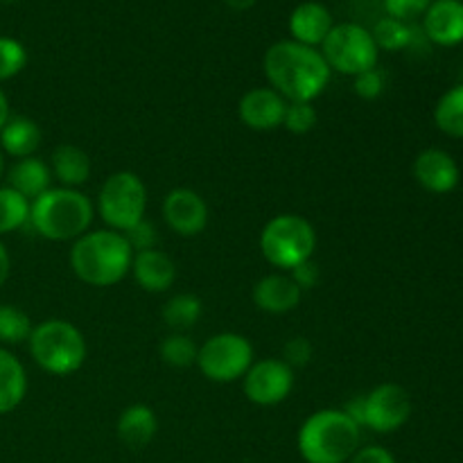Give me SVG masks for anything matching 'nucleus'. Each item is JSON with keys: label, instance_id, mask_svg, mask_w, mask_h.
<instances>
[{"label": "nucleus", "instance_id": "nucleus-1", "mask_svg": "<svg viewBox=\"0 0 463 463\" xmlns=\"http://www.w3.org/2000/svg\"><path fill=\"white\" fill-rule=\"evenodd\" d=\"M267 81L288 102H315L330 81V66L321 50L298 41H276L262 59Z\"/></svg>", "mask_w": 463, "mask_h": 463}, {"label": "nucleus", "instance_id": "nucleus-2", "mask_svg": "<svg viewBox=\"0 0 463 463\" xmlns=\"http://www.w3.org/2000/svg\"><path fill=\"white\" fill-rule=\"evenodd\" d=\"M134 249L118 231L102 229L84 233L71 249V267L81 283L111 288L131 271Z\"/></svg>", "mask_w": 463, "mask_h": 463}, {"label": "nucleus", "instance_id": "nucleus-3", "mask_svg": "<svg viewBox=\"0 0 463 463\" xmlns=\"http://www.w3.org/2000/svg\"><path fill=\"white\" fill-rule=\"evenodd\" d=\"M362 428L344 410L315 411L298 430V452L307 463H346L360 450Z\"/></svg>", "mask_w": 463, "mask_h": 463}, {"label": "nucleus", "instance_id": "nucleus-4", "mask_svg": "<svg viewBox=\"0 0 463 463\" xmlns=\"http://www.w3.org/2000/svg\"><path fill=\"white\" fill-rule=\"evenodd\" d=\"M95 208L75 188H50L30 203V224L41 238L52 242L80 240L93 222Z\"/></svg>", "mask_w": 463, "mask_h": 463}, {"label": "nucleus", "instance_id": "nucleus-5", "mask_svg": "<svg viewBox=\"0 0 463 463\" xmlns=\"http://www.w3.org/2000/svg\"><path fill=\"white\" fill-rule=\"evenodd\" d=\"M30 355L45 373L71 375L86 362V339L75 324L66 319H45L32 328Z\"/></svg>", "mask_w": 463, "mask_h": 463}, {"label": "nucleus", "instance_id": "nucleus-6", "mask_svg": "<svg viewBox=\"0 0 463 463\" xmlns=\"http://www.w3.org/2000/svg\"><path fill=\"white\" fill-rule=\"evenodd\" d=\"M317 233L310 222L294 213L271 217L260 233V251L276 269H289L312 260Z\"/></svg>", "mask_w": 463, "mask_h": 463}, {"label": "nucleus", "instance_id": "nucleus-7", "mask_svg": "<svg viewBox=\"0 0 463 463\" xmlns=\"http://www.w3.org/2000/svg\"><path fill=\"white\" fill-rule=\"evenodd\" d=\"M145 208L147 188L136 172H116L99 188L98 213L111 231L127 233L131 226L145 220Z\"/></svg>", "mask_w": 463, "mask_h": 463}, {"label": "nucleus", "instance_id": "nucleus-8", "mask_svg": "<svg viewBox=\"0 0 463 463\" xmlns=\"http://www.w3.org/2000/svg\"><path fill=\"white\" fill-rule=\"evenodd\" d=\"M378 52L371 32L357 23H339L321 43V54L330 71L348 77H357L378 66Z\"/></svg>", "mask_w": 463, "mask_h": 463}, {"label": "nucleus", "instance_id": "nucleus-9", "mask_svg": "<svg viewBox=\"0 0 463 463\" xmlns=\"http://www.w3.org/2000/svg\"><path fill=\"white\" fill-rule=\"evenodd\" d=\"M253 346L244 335L220 333L199 346L197 366L211 383H235L253 364Z\"/></svg>", "mask_w": 463, "mask_h": 463}, {"label": "nucleus", "instance_id": "nucleus-10", "mask_svg": "<svg viewBox=\"0 0 463 463\" xmlns=\"http://www.w3.org/2000/svg\"><path fill=\"white\" fill-rule=\"evenodd\" d=\"M411 416V398L405 387L396 383H384L364 396V414L362 428L378 434H389L401 430Z\"/></svg>", "mask_w": 463, "mask_h": 463}, {"label": "nucleus", "instance_id": "nucleus-11", "mask_svg": "<svg viewBox=\"0 0 463 463\" xmlns=\"http://www.w3.org/2000/svg\"><path fill=\"white\" fill-rule=\"evenodd\" d=\"M244 393L253 405L271 407L288 401L294 389V369L279 357L253 362L242 378Z\"/></svg>", "mask_w": 463, "mask_h": 463}, {"label": "nucleus", "instance_id": "nucleus-12", "mask_svg": "<svg viewBox=\"0 0 463 463\" xmlns=\"http://www.w3.org/2000/svg\"><path fill=\"white\" fill-rule=\"evenodd\" d=\"M163 220L181 238H194L208 226V206L199 193L175 188L163 199Z\"/></svg>", "mask_w": 463, "mask_h": 463}, {"label": "nucleus", "instance_id": "nucleus-13", "mask_svg": "<svg viewBox=\"0 0 463 463\" xmlns=\"http://www.w3.org/2000/svg\"><path fill=\"white\" fill-rule=\"evenodd\" d=\"M288 99L276 93L271 86H258L247 90L238 104V116L242 125L253 131H274L283 127Z\"/></svg>", "mask_w": 463, "mask_h": 463}, {"label": "nucleus", "instance_id": "nucleus-14", "mask_svg": "<svg viewBox=\"0 0 463 463\" xmlns=\"http://www.w3.org/2000/svg\"><path fill=\"white\" fill-rule=\"evenodd\" d=\"M414 179L428 193L448 194L459 185V165L443 149H423L414 161Z\"/></svg>", "mask_w": 463, "mask_h": 463}, {"label": "nucleus", "instance_id": "nucleus-15", "mask_svg": "<svg viewBox=\"0 0 463 463\" xmlns=\"http://www.w3.org/2000/svg\"><path fill=\"white\" fill-rule=\"evenodd\" d=\"M423 30L432 43L459 45L463 41V3L461 0H432L423 14Z\"/></svg>", "mask_w": 463, "mask_h": 463}, {"label": "nucleus", "instance_id": "nucleus-16", "mask_svg": "<svg viewBox=\"0 0 463 463\" xmlns=\"http://www.w3.org/2000/svg\"><path fill=\"white\" fill-rule=\"evenodd\" d=\"M303 289L289 274H267L253 288V303L267 315H288L301 303Z\"/></svg>", "mask_w": 463, "mask_h": 463}, {"label": "nucleus", "instance_id": "nucleus-17", "mask_svg": "<svg viewBox=\"0 0 463 463\" xmlns=\"http://www.w3.org/2000/svg\"><path fill=\"white\" fill-rule=\"evenodd\" d=\"M131 274L136 283L149 294H163L175 285L176 280V262L158 249L134 253L131 260Z\"/></svg>", "mask_w": 463, "mask_h": 463}, {"label": "nucleus", "instance_id": "nucleus-18", "mask_svg": "<svg viewBox=\"0 0 463 463\" xmlns=\"http://www.w3.org/2000/svg\"><path fill=\"white\" fill-rule=\"evenodd\" d=\"M335 27L333 14L328 7L317 0H307L294 7L292 16H289V32H292V41H298L310 48H319Z\"/></svg>", "mask_w": 463, "mask_h": 463}, {"label": "nucleus", "instance_id": "nucleus-19", "mask_svg": "<svg viewBox=\"0 0 463 463\" xmlns=\"http://www.w3.org/2000/svg\"><path fill=\"white\" fill-rule=\"evenodd\" d=\"M50 181H52V170L36 156L18 158V161L7 170L9 188L16 190L18 194H23L30 203L34 202L36 197H41L45 190H50Z\"/></svg>", "mask_w": 463, "mask_h": 463}, {"label": "nucleus", "instance_id": "nucleus-20", "mask_svg": "<svg viewBox=\"0 0 463 463\" xmlns=\"http://www.w3.org/2000/svg\"><path fill=\"white\" fill-rule=\"evenodd\" d=\"M118 439L131 450L147 446L158 432V419L149 405H131L118 419Z\"/></svg>", "mask_w": 463, "mask_h": 463}, {"label": "nucleus", "instance_id": "nucleus-21", "mask_svg": "<svg viewBox=\"0 0 463 463\" xmlns=\"http://www.w3.org/2000/svg\"><path fill=\"white\" fill-rule=\"evenodd\" d=\"M41 140H43V134H41L39 125L25 116H12L7 125L0 129V149L16 161L34 156L36 149L41 147Z\"/></svg>", "mask_w": 463, "mask_h": 463}, {"label": "nucleus", "instance_id": "nucleus-22", "mask_svg": "<svg viewBox=\"0 0 463 463\" xmlns=\"http://www.w3.org/2000/svg\"><path fill=\"white\" fill-rule=\"evenodd\" d=\"M52 176L61 184V188H80L90 176V158L81 147L71 143H61L52 152Z\"/></svg>", "mask_w": 463, "mask_h": 463}, {"label": "nucleus", "instance_id": "nucleus-23", "mask_svg": "<svg viewBox=\"0 0 463 463\" xmlns=\"http://www.w3.org/2000/svg\"><path fill=\"white\" fill-rule=\"evenodd\" d=\"M27 393V373L16 355L0 346V414H9Z\"/></svg>", "mask_w": 463, "mask_h": 463}, {"label": "nucleus", "instance_id": "nucleus-24", "mask_svg": "<svg viewBox=\"0 0 463 463\" xmlns=\"http://www.w3.org/2000/svg\"><path fill=\"white\" fill-rule=\"evenodd\" d=\"M202 298L194 294H176V297L167 298L163 306V321L172 328V333H185V330L194 328L197 321L202 319Z\"/></svg>", "mask_w": 463, "mask_h": 463}, {"label": "nucleus", "instance_id": "nucleus-25", "mask_svg": "<svg viewBox=\"0 0 463 463\" xmlns=\"http://www.w3.org/2000/svg\"><path fill=\"white\" fill-rule=\"evenodd\" d=\"M434 122L443 134L463 138V84L443 93L434 107Z\"/></svg>", "mask_w": 463, "mask_h": 463}, {"label": "nucleus", "instance_id": "nucleus-26", "mask_svg": "<svg viewBox=\"0 0 463 463\" xmlns=\"http://www.w3.org/2000/svg\"><path fill=\"white\" fill-rule=\"evenodd\" d=\"M30 222V202L9 185H0V235L14 233Z\"/></svg>", "mask_w": 463, "mask_h": 463}, {"label": "nucleus", "instance_id": "nucleus-27", "mask_svg": "<svg viewBox=\"0 0 463 463\" xmlns=\"http://www.w3.org/2000/svg\"><path fill=\"white\" fill-rule=\"evenodd\" d=\"M371 36H373L378 50L398 52V50H405L407 45L411 43V39H414V30H411L407 23L396 21V18L392 16H384L375 23Z\"/></svg>", "mask_w": 463, "mask_h": 463}, {"label": "nucleus", "instance_id": "nucleus-28", "mask_svg": "<svg viewBox=\"0 0 463 463\" xmlns=\"http://www.w3.org/2000/svg\"><path fill=\"white\" fill-rule=\"evenodd\" d=\"M32 319L27 317L25 310L16 306H9L3 303L0 306V342L9 344V346H16L30 339L32 335Z\"/></svg>", "mask_w": 463, "mask_h": 463}, {"label": "nucleus", "instance_id": "nucleus-29", "mask_svg": "<svg viewBox=\"0 0 463 463\" xmlns=\"http://www.w3.org/2000/svg\"><path fill=\"white\" fill-rule=\"evenodd\" d=\"M199 348L185 333H172L161 342V357L172 369H188L197 364Z\"/></svg>", "mask_w": 463, "mask_h": 463}, {"label": "nucleus", "instance_id": "nucleus-30", "mask_svg": "<svg viewBox=\"0 0 463 463\" xmlns=\"http://www.w3.org/2000/svg\"><path fill=\"white\" fill-rule=\"evenodd\" d=\"M27 66V50L12 36H0V81L16 77Z\"/></svg>", "mask_w": 463, "mask_h": 463}, {"label": "nucleus", "instance_id": "nucleus-31", "mask_svg": "<svg viewBox=\"0 0 463 463\" xmlns=\"http://www.w3.org/2000/svg\"><path fill=\"white\" fill-rule=\"evenodd\" d=\"M319 122V113H317L315 104L312 102H288L285 109L283 127L294 136L310 134Z\"/></svg>", "mask_w": 463, "mask_h": 463}, {"label": "nucleus", "instance_id": "nucleus-32", "mask_svg": "<svg viewBox=\"0 0 463 463\" xmlns=\"http://www.w3.org/2000/svg\"><path fill=\"white\" fill-rule=\"evenodd\" d=\"M384 86H387V77H384V72L380 71L378 66L353 77V89H355V93L364 99L380 98V95L384 93Z\"/></svg>", "mask_w": 463, "mask_h": 463}, {"label": "nucleus", "instance_id": "nucleus-33", "mask_svg": "<svg viewBox=\"0 0 463 463\" xmlns=\"http://www.w3.org/2000/svg\"><path fill=\"white\" fill-rule=\"evenodd\" d=\"M430 5H432V0H384V12L396 21L410 23L423 16Z\"/></svg>", "mask_w": 463, "mask_h": 463}, {"label": "nucleus", "instance_id": "nucleus-34", "mask_svg": "<svg viewBox=\"0 0 463 463\" xmlns=\"http://www.w3.org/2000/svg\"><path fill=\"white\" fill-rule=\"evenodd\" d=\"M312 344L306 337H292L283 348V362L288 366H307L312 360Z\"/></svg>", "mask_w": 463, "mask_h": 463}, {"label": "nucleus", "instance_id": "nucleus-35", "mask_svg": "<svg viewBox=\"0 0 463 463\" xmlns=\"http://www.w3.org/2000/svg\"><path fill=\"white\" fill-rule=\"evenodd\" d=\"M122 235H125L127 242L131 244L134 253L147 251V249H156L154 247V242H156V231H154V226L149 224L147 220L138 222V224L131 226V229Z\"/></svg>", "mask_w": 463, "mask_h": 463}, {"label": "nucleus", "instance_id": "nucleus-36", "mask_svg": "<svg viewBox=\"0 0 463 463\" xmlns=\"http://www.w3.org/2000/svg\"><path fill=\"white\" fill-rule=\"evenodd\" d=\"M289 276H292V280L301 289H312L317 283H319L321 274H319V267L315 265V260H307V262H303V265L294 267L292 274Z\"/></svg>", "mask_w": 463, "mask_h": 463}, {"label": "nucleus", "instance_id": "nucleus-37", "mask_svg": "<svg viewBox=\"0 0 463 463\" xmlns=\"http://www.w3.org/2000/svg\"><path fill=\"white\" fill-rule=\"evenodd\" d=\"M348 463H396V459H393V455L387 450V448L366 446V448H360Z\"/></svg>", "mask_w": 463, "mask_h": 463}, {"label": "nucleus", "instance_id": "nucleus-38", "mask_svg": "<svg viewBox=\"0 0 463 463\" xmlns=\"http://www.w3.org/2000/svg\"><path fill=\"white\" fill-rule=\"evenodd\" d=\"M9 271H12V258H9V253H7V249H5V244L0 242V288H3V285L7 283Z\"/></svg>", "mask_w": 463, "mask_h": 463}, {"label": "nucleus", "instance_id": "nucleus-39", "mask_svg": "<svg viewBox=\"0 0 463 463\" xmlns=\"http://www.w3.org/2000/svg\"><path fill=\"white\" fill-rule=\"evenodd\" d=\"M9 118H12V111H9V99L7 95H5V90L0 89V129L7 125Z\"/></svg>", "mask_w": 463, "mask_h": 463}, {"label": "nucleus", "instance_id": "nucleus-40", "mask_svg": "<svg viewBox=\"0 0 463 463\" xmlns=\"http://www.w3.org/2000/svg\"><path fill=\"white\" fill-rule=\"evenodd\" d=\"M224 3L229 5L231 9H235V12H247V9H251L258 0H224Z\"/></svg>", "mask_w": 463, "mask_h": 463}, {"label": "nucleus", "instance_id": "nucleus-41", "mask_svg": "<svg viewBox=\"0 0 463 463\" xmlns=\"http://www.w3.org/2000/svg\"><path fill=\"white\" fill-rule=\"evenodd\" d=\"M3 175H5V154L3 149H0V179H3Z\"/></svg>", "mask_w": 463, "mask_h": 463}, {"label": "nucleus", "instance_id": "nucleus-42", "mask_svg": "<svg viewBox=\"0 0 463 463\" xmlns=\"http://www.w3.org/2000/svg\"><path fill=\"white\" fill-rule=\"evenodd\" d=\"M0 3H16V0H0Z\"/></svg>", "mask_w": 463, "mask_h": 463}]
</instances>
